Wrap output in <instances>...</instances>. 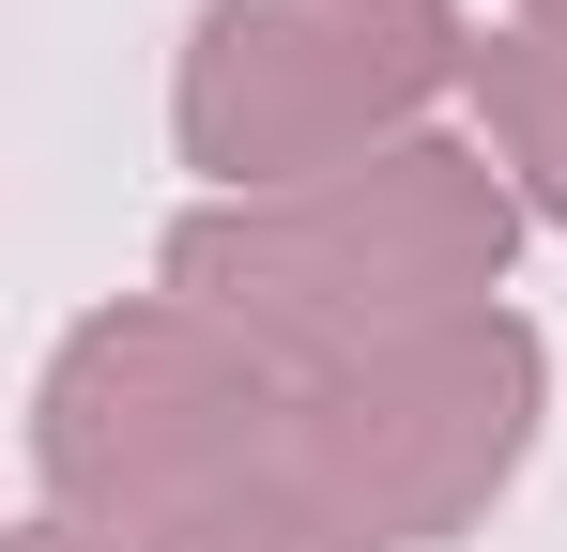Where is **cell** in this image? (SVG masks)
Instances as JSON below:
<instances>
[{"label":"cell","instance_id":"obj_1","mask_svg":"<svg viewBox=\"0 0 567 552\" xmlns=\"http://www.w3.org/2000/svg\"><path fill=\"white\" fill-rule=\"evenodd\" d=\"M506 246H522V184L461 154V139H399L338 184H291V200H215L169 231V292L199 323L261 338V354L307 384V368H353L383 338H430V323H475L506 292Z\"/></svg>","mask_w":567,"mask_h":552},{"label":"cell","instance_id":"obj_2","mask_svg":"<svg viewBox=\"0 0 567 552\" xmlns=\"http://www.w3.org/2000/svg\"><path fill=\"white\" fill-rule=\"evenodd\" d=\"M291 430H307V384H291L261 338L199 323L185 292L154 307H93L47 399H31V460H47V522H93L107 552H138L154 522H185L215 491H261L291 476Z\"/></svg>","mask_w":567,"mask_h":552},{"label":"cell","instance_id":"obj_3","mask_svg":"<svg viewBox=\"0 0 567 552\" xmlns=\"http://www.w3.org/2000/svg\"><path fill=\"white\" fill-rule=\"evenodd\" d=\"M475 78V31L445 0H199L185 31V170L230 200H291L414 139V108Z\"/></svg>","mask_w":567,"mask_h":552},{"label":"cell","instance_id":"obj_4","mask_svg":"<svg viewBox=\"0 0 567 552\" xmlns=\"http://www.w3.org/2000/svg\"><path fill=\"white\" fill-rule=\"evenodd\" d=\"M537 323L475 307V323H430V338H383L353 368H307V430H291V476L322 507H353L383 552L414 538H461L475 507L522 476L537 446Z\"/></svg>","mask_w":567,"mask_h":552},{"label":"cell","instance_id":"obj_5","mask_svg":"<svg viewBox=\"0 0 567 552\" xmlns=\"http://www.w3.org/2000/svg\"><path fill=\"white\" fill-rule=\"evenodd\" d=\"M475 108H491V154L522 184V215H553L567 231V16H506V31H475Z\"/></svg>","mask_w":567,"mask_h":552},{"label":"cell","instance_id":"obj_6","mask_svg":"<svg viewBox=\"0 0 567 552\" xmlns=\"http://www.w3.org/2000/svg\"><path fill=\"white\" fill-rule=\"evenodd\" d=\"M138 552H383L353 507H322L307 476H261V491H215V507H185V522H154Z\"/></svg>","mask_w":567,"mask_h":552},{"label":"cell","instance_id":"obj_7","mask_svg":"<svg viewBox=\"0 0 567 552\" xmlns=\"http://www.w3.org/2000/svg\"><path fill=\"white\" fill-rule=\"evenodd\" d=\"M16 552H107V538H93V522H31Z\"/></svg>","mask_w":567,"mask_h":552},{"label":"cell","instance_id":"obj_8","mask_svg":"<svg viewBox=\"0 0 567 552\" xmlns=\"http://www.w3.org/2000/svg\"><path fill=\"white\" fill-rule=\"evenodd\" d=\"M537 16H567V0H537Z\"/></svg>","mask_w":567,"mask_h":552}]
</instances>
